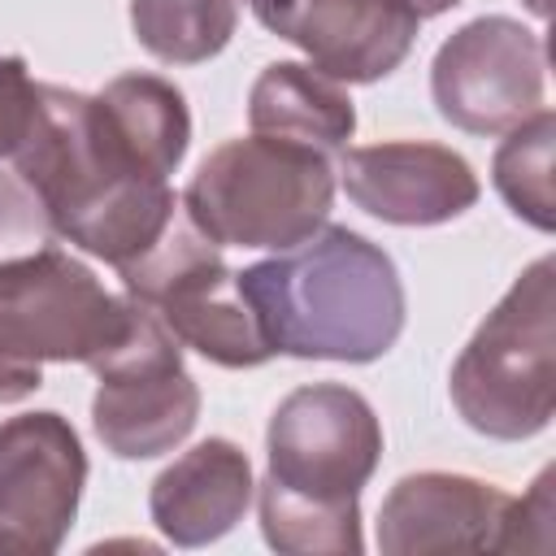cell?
<instances>
[{"label":"cell","instance_id":"1","mask_svg":"<svg viewBox=\"0 0 556 556\" xmlns=\"http://www.w3.org/2000/svg\"><path fill=\"white\" fill-rule=\"evenodd\" d=\"M261 534L287 556H356L361 491L382 460L374 404L343 382L295 387L265 430Z\"/></svg>","mask_w":556,"mask_h":556},{"label":"cell","instance_id":"2","mask_svg":"<svg viewBox=\"0 0 556 556\" xmlns=\"http://www.w3.org/2000/svg\"><path fill=\"white\" fill-rule=\"evenodd\" d=\"M274 356L369 365L404 330L395 261L348 226H321L304 243L235 274Z\"/></svg>","mask_w":556,"mask_h":556},{"label":"cell","instance_id":"3","mask_svg":"<svg viewBox=\"0 0 556 556\" xmlns=\"http://www.w3.org/2000/svg\"><path fill=\"white\" fill-rule=\"evenodd\" d=\"M13 161L26 187L43 200L56 239L113 269L156 248L182 208L169 178L139 174L109 143L96 100L56 83H39L35 126Z\"/></svg>","mask_w":556,"mask_h":556},{"label":"cell","instance_id":"4","mask_svg":"<svg viewBox=\"0 0 556 556\" xmlns=\"http://www.w3.org/2000/svg\"><path fill=\"white\" fill-rule=\"evenodd\" d=\"M460 421L486 439L521 443L556 413V265L539 256L460 348L452 378Z\"/></svg>","mask_w":556,"mask_h":556},{"label":"cell","instance_id":"5","mask_svg":"<svg viewBox=\"0 0 556 556\" xmlns=\"http://www.w3.org/2000/svg\"><path fill=\"white\" fill-rule=\"evenodd\" d=\"M334 204L326 152L248 135L213 148L182 191L187 222L217 248L287 252L317 235Z\"/></svg>","mask_w":556,"mask_h":556},{"label":"cell","instance_id":"6","mask_svg":"<svg viewBox=\"0 0 556 556\" xmlns=\"http://www.w3.org/2000/svg\"><path fill=\"white\" fill-rule=\"evenodd\" d=\"M143 304L113 295L78 256L56 243L0 269V404L43 387V365H96L113 352Z\"/></svg>","mask_w":556,"mask_h":556},{"label":"cell","instance_id":"7","mask_svg":"<svg viewBox=\"0 0 556 556\" xmlns=\"http://www.w3.org/2000/svg\"><path fill=\"white\" fill-rule=\"evenodd\" d=\"M130 300L148 304L165 330L222 369H256L274 356L217 243L178 217L156 248L117 269Z\"/></svg>","mask_w":556,"mask_h":556},{"label":"cell","instance_id":"8","mask_svg":"<svg viewBox=\"0 0 556 556\" xmlns=\"http://www.w3.org/2000/svg\"><path fill=\"white\" fill-rule=\"evenodd\" d=\"M91 430L117 460L174 452L200 417V387L182 365V343L143 304L130 334L96 365Z\"/></svg>","mask_w":556,"mask_h":556},{"label":"cell","instance_id":"9","mask_svg":"<svg viewBox=\"0 0 556 556\" xmlns=\"http://www.w3.org/2000/svg\"><path fill=\"white\" fill-rule=\"evenodd\" d=\"M430 96L443 122L465 135H508L543 109L547 48L517 17H473L430 61Z\"/></svg>","mask_w":556,"mask_h":556},{"label":"cell","instance_id":"10","mask_svg":"<svg viewBox=\"0 0 556 556\" xmlns=\"http://www.w3.org/2000/svg\"><path fill=\"white\" fill-rule=\"evenodd\" d=\"M87 486V452L78 430L43 408L0 421V547L61 552Z\"/></svg>","mask_w":556,"mask_h":556},{"label":"cell","instance_id":"11","mask_svg":"<svg viewBox=\"0 0 556 556\" xmlns=\"http://www.w3.org/2000/svg\"><path fill=\"white\" fill-rule=\"evenodd\" d=\"M256 22L334 83H378L404 65L417 17L400 0H248Z\"/></svg>","mask_w":556,"mask_h":556},{"label":"cell","instance_id":"12","mask_svg":"<svg viewBox=\"0 0 556 556\" xmlns=\"http://www.w3.org/2000/svg\"><path fill=\"white\" fill-rule=\"evenodd\" d=\"M339 178L348 200L387 226H443L469 213L482 195L478 174L460 152L421 139L348 148L339 156Z\"/></svg>","mask_w":556,"mask_h":556},{"label":"cell","instance_id":"13","mask_svg":"<svg viewBox=\"0 0 556 556\" xmlns=\"http://www.w3.org/2000/svg\"><path fill=\"white\" fill-rule=\"evenodd\" d=\"M513 495L469 473H408L378 508V547L387 556L426 552H504Z\"/></svg>","mask_w":556,"mask_h":556},{"label":"cell","instance_id":"14","mask_svg":"<svg viewBox=\"0 0 556 556\" xmlns=\"http://www.w3.org/2000/svg\"><path fill=\"white\" fill-rule=\"evenodd\" d=\"M252 486L248 452L230 439H204L156 473L148 513L174 547H208L243 521Z\"/></svg>","mask_w":556,"mask_h":556},{"label":"cell","instance_id":"15","mask_svg":"<svg viewBox=\"0 0 556 556\" xmlns=\"http://www.w3.org/2000/svg\"><path fill=\"white\" fill-rule=\"evenodd\" d=\"M248 126L252 135L304 143L317 152H339L356 130V109L343 83L326 78L300 61H274L256 74L248 91Z\"/></svg>","mask_w":556,"mask_h":556},{"label":"cell","instance_id":"16","mask_svg":"<svg viewBox=\"0 0 556 556\" xmlns=\"http://www.w3.org/2000/svg\"><path fill=\"white\" fill-rule=\"evenodd\" d=\"M109 143L152 178H169L191 143V113L182 91L161 74H117L91 96Z\"/></svg>","mask_w":556,"mask_h":556},{"label":"cell","instance_id":"17","mask_svg":"<svg viewBox=\"0 0 556 556\" xmlns=\"http://www.w3.org/2000/svg\"><path fill=\"white\" fill-rule=\"evenodd\" d=\"M239 13L243 0H130V30L156 61L200 65L230 43Z\"/></svg>","mask_w":556,"mask_h":556},{"label":"cell","instance_id":"18","mask_svg":"<svg viewBox=\"0 0 556 556\" xmlns=\"http://www.w3.org/2000/svg\"><path fill=\"white\" fill-rule=\"evenodd\" d=\"M552 148H556V117L543 104L534 117L513 126L491 156V182L500 200L534 230H556V191H552Z\"/></svg>","mask_w":556,"mask_h":556},{"label":"cell","instance_id":"19","mask_svg":"<svg viewBox=\"0 0 556 556\" xmlns=\"http://www.w3.org/2000/svg\"><path fill=\"white\" fill-rule=\"evenodd\" d=\"M56 243V226L43 200L26 187L22 174H0V269L17 265Z\"/></svg>","mask_w":556,"mask_h":556},{"label":"cell","instance_id":"20","mask_svg":"<svg viewBox=\"0 0 556 556\" xmlns=\"http://www.w3.org/2000/svg\"><path fill=\"white\" fill-rule=\"evenodd\" d=\"M35 109H39V83L30 78L26 61L0 56V161L26 143L35 126Z\"/></svg>","mask_w":556,"mask_h":556},{"label":"cell","instance_id":"21","mask_svg":"<svg viewBox=\"0 0 556 556\" xmlns=\"http://www.w3.org/2000/svg\"><path fill=\"white\" fill-rule=\"evenodd\" d=\"M552 469H543L530 486L526 500H513L508 504V521H504V552H517V547H534V552H547L552 547Z\"/></svg>","mask_w":556,"mask_h":556},{"label":"cell","instance_id":"22","mask_svg":"<svg viewBox=\"0 0 556 556\" xmlns=\"http://www.w3.org/2000/svg\"><path fill=\"white\" fill-rule=\"evenodd\" d=\"M417 22H426V17H439V13H447V9H456L460 0H400Z\"/></svg>","mask_w":556,"mask_h":556},{"label":"cell","instance_id":"23","mask_svg":"<svg viewBox=\"0 0 556 556\" xmlns=\"http://www.w3.org/2000/svg\"><path fill=\"white\" fill-rule=\"evenodd\" d=\"M526 4H530V9L539 13V17H547V0H526Z\"/></svg>","mask_w":556,"mask_h":556}]
</instances>
